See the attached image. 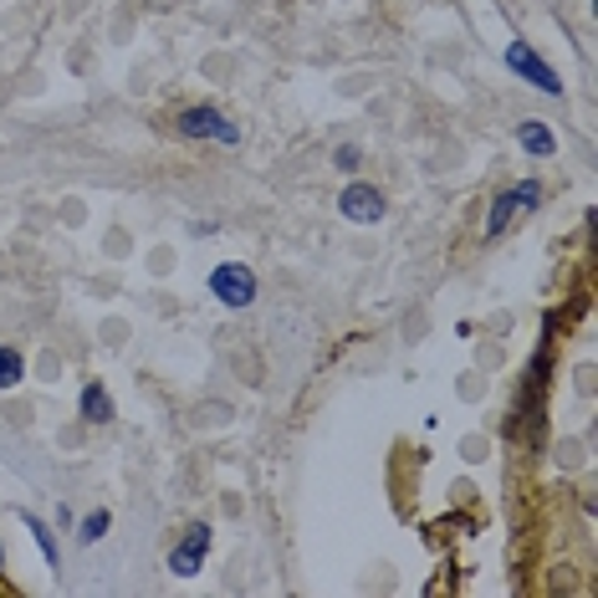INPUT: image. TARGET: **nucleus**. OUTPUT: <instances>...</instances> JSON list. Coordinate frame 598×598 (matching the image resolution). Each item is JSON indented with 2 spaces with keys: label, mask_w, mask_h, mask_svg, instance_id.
<instances>
[{
  "label": "nucleus",
  "mask_w": 598,
  "mask_h": 598,
  "mask_svg": "<svg viewBox=\"0 0 598 598\" xmlns=\"http://www.w3.org/2000/svg\"><path fill=\"white\" fill-rule=\"evenodd\" d=\"M507 66H512L522 83L537 87V93H548V98H563V77H558V72H552V66L542 62V57H537L527 41H512V47H507Z\"/></svg>",
  "instance_id": "1"
},
{
  "label": "nucleus",
  "mask_w": 598,
  "mask_h": 598,
  "mask_svg": "<svg viewBox=\"0 0 598 598\" xmlns=\"http://www.w3.org/2000/svg\"><path fill=\"white\" fill-rule=\"evenodd\" d=\"M210 292H216L220 307L241 313V307H251V302H256V277H251V266L225 261V266H216V277H210Z\"/></svg>",
  "instance_id": "2"
},
{
  "label": "nucleus",
  "mask_w": 598,
  "mask_h": 598,
  "mask_svg": "<svg viewBox=\"0 0 598 598\" xmlns=\"http://www.w3.org/2000/svg\"><path fill=\"white\" fill-rule=\"evenodd\" d=\"M537 199H542V184L537 180H522V184H512V190H501L497 199H491V216H486V235L497 241L507 225H512V216L516 210H537Z\"/></svg>",
  "instance_id": "3"
},
{
  "label": "nucleus",
  "mask_w": 598,
  "mask_h": 598,
  "mask_svg": "<svg viewBox=\"0 0 598 598\" xmlns=\"http://www.w3.org/2000/svg\"><path fill=\"white\" fill-rule=\"evenodd\" d=\"M338 210H343V220H353V225H379L383 220V195L374 190V184H343V195H338Z\"/></svg>",
  "instance_id": "4"
},
{
  "label": "nucleus",
  "mask_w": 598,
  "mask_h": 598,
  "mask_svg": "<svg viewBox=\"0 0 598 598\" xmlns=\"http://www.w3.org/2000/svg\"><path fill=\"white\" fill-rule=\"evenodd\" d=\"M180 133H190V138H216V144H241V129H235L225 113H216V108H184Z\"/></svg>",
  "instance_id": "5"
},
{
  "label": "nucleus",
  "mask_w": 598,
  "mask_h": 598,
  "mask_svg": "<svg viewBox=\"0 0 598 598\" xmlns=\"http://www.w3.org/2000/svg\"><path fill=\"white\" fill-rule=\"evenodd\" d=\"M205 552H210V522H195V527L184 532V542L169 552V568H174V578H195L199 568H205Z\"/></svg>",
  "instance_id": "6"
},
{
  "label": "nucleus",
  "mask_w": 598,
  "mask_h": 598,
  "mask_svg": "<svg viewBox=\"0 0 598 598\" xmlns=\"http://www.w3.org/2000/svg\"><path fill=\"white\" fill-rule=\"evenodd\" d=\"M83 419L87 425H108V419H113V399H108L102 383H87L83 389Z\"/></svg>",
  "instance_id": "7"
},
{
  "label": "nucleus",
  "mask_w": 598,
  "mask_h": 598,
  "mask_svg": "<svg viewBox=\"0 0 598 598\" xmlns=\"http://www.w3.org/2000/svg\"><path fill=\"white\" fill-rule=\"evenodd\" d=\"M522 149L532 154V159H548V154H558V138H552V129H542V123H522Z\"/></svg>",
  "instance_id": "8"
},
{
  "label": "nucleus",
  "mask_w": 598,
  "mask_h": 598,
  "mask_svg": "<svg viewBox=\"0 0 598 598\" xmlns=\"http://www.w3.org/2000/svg\"><path fill=\"white\" fill-rule=\"evenodd\" d=\"M21 374H26L21 353H16V349H0V389H16Z\"/></svg>",
  "instance_id": "9"
},
{
  "label": "nucleus",
  "mask_w": 598,
  "mask_h": 598,
  "mask_svg": "<svg viewBox=\"0 0 598 598\" xmlns=\"http://www.w3.org/2000/svg\"><path fill=\"white\" fill-rule=\"evenodd\" d=\"M32 537H36V548H41V558H47V563H57V542H51V532L41 527L36 516H32Z\"/></svg>",
  "instance_id": "10"
},
{
  "label": "nucleus",
  "mask_w": 598,
  "mask_h": 598,
  "mask_svg": "<svg viewBox=\"0 0 598 598\" xmlns=\"http://www.w3.org/2000/svg\"><path fill=\"white\" fill-rule=\"evenodd\" d=\"M102 532H108V512H93V516L83 522V542H98Z\"/></svg>",
  "instance_id": "11"
},
{
  "label": "nucleus",
  "mask_w": 598,
  "mask_h": 598,
  "mask_svg": "<svg viewBox=\"0 0 598 598\" xmlns=\"http://www.w3.org/2000/svg\"><path fill=\"white\" fill-rule=\"evenodd\" d=\"M332 159H338V169H349V174H353V169H358V164H364V154L353 149V144H349V149H338V154H332Z\"/></svg>",
  "instance_id": "12"
}]
</instances>
